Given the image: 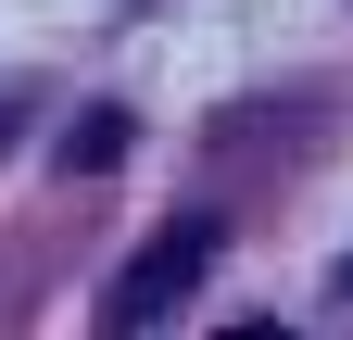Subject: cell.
<instances>
[{"instance_id": "cell-1", "label": "cell", "mask_w": 353, "mask_h": 340, "mask_svg": "<svg viewBox=\"0 0 353 340\" xmlns=\"http://www.w3.org/2000/svg\"><path fill=\"white\" fill-rule=\"evenodd\" d=\"M202 265H214V227L202 215H176V227H152V252L114 277V328H164L176 303L202 290Z\"/></svg>"}, {"instance_id": "cell-2", "label": "cell", "mask_w": 353, "mask_h": 340, "mask_svg": "<svg viewBox=\"0 0 353 340\" xmlns=\"http://www.w3.org/2000/svg\"><path fill=\"white\" fill-rule=\"evenodd\" d=\"M126 164V114H76L63 126V177H114Z\"/></svg>"}, {"instance_id": "cell-3", "label": "cell", "mask_w": 353, "mask_h": 340, "mask_svg": "<svg viewBox=\"0 0 353 340\" xmlns=\"http://www.w3.org/2000/svg\"><path fill=\"white\" fill-rule=\"evenodd\" d=\"M13 114H26V89H0V126H13Z\"/></svg>"}, {"instance_id": "cell-4", "label": "cell", "mask_w": 353, "mask_h": 340, "mask_svg": "<svg viewBox=\"0 0 353 340\" xmlns=\"http://www.w3.org/2000/svg\"><path fill=\"white\" fill-rule=\"evenodd\" d=\"M341 290H353V277H341Z\"/></svg>"}]
</instances>
